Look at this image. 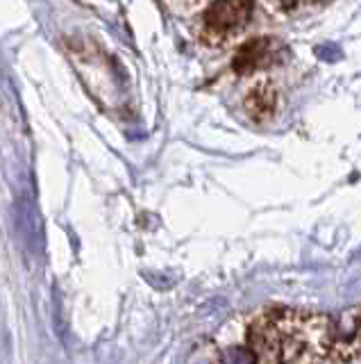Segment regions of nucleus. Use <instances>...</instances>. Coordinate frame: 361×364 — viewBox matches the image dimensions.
I'll return each mask as SVG.
<instances>
[{
  "label": "nucleus",
  "instance_id": "obj_2",
  "mask_svg": "<svg viewBox=\"0 0 361 364\" xmlns=\"http://www.w3.org/2000/svg\"><path fill=\"white\" fill-rule=\"evenodd\" d=\"M275 55H277L275 39H268V37L250 39L241 46L239 53H236L234 68L243 75L255 73V71H259V68L268 66L270 62H275Z\"/></svg>",
  "mask_w": 361,
  "mask_h": 364
},
{
  "label": "nucleus",
  "instance_id": "obj_4",
  "mask_svg": "<svg viewBox=\"0 0 361 364\" xmlns=\"http://www.w3.org/2000/svg\"><path fill=\"white\" fill-rule=\"evenodd\" d=\"M277 3L284 7V9H296L298 5H302V3H307V0H277Z\"/></svg>",
  "mask_w": 361,
  "mask_h": 364
},
{
  "label": "nucleus",
  "instance_id": "obj_3",
  "mask_svg": "<svg viewBox=\"0 0 361 364\" xmlns=\"http://www.w3.org/2000/svg\"><path fill=\"white\" fill-rule=\"evenodd\" d=\"M245 105H248V112H250L252 117L262 119V117H266V114L273 112V107H275V91L268 85H257L250 91V96H248Z\"/></svg>",
  "mask_w": 361,
  "mask_h": 364
},
{
  "label": "nucleus",
  "instance_id": "obj_1",
  "mask_svg": "<svg viewBox=\"0 0 361 364\" xmlns=\"http://www.w3.org/2000/svg\"><path fill=\"white\" fill-rule=\"evenodd\" d=\"M252 0H213L200 21V39L218 46L236 37L250 21Z\"/></svg>",
  "mask_w": 361,
  "mask_h": 364
}]
</instances>
